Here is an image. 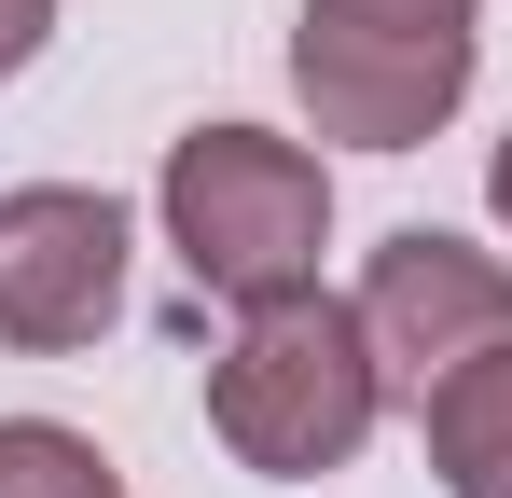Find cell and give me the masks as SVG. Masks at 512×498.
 <instances>
[{
    "instance_id": "7a4b0ae2",
    "label": "cell",
    "mask_w": 512,
    "mask_h": 498,
    "mask_svg": "<svg viewBox=\"0 0 512 498\" xmlns=\"http://www.w3.org/2000/svg\"><path fill=\"white\" fill-rule=\"evenodd\" d=\"M153 208H167V249L194 291H222V305H291V291H319V249H333V166L305 153V139H277V125H194L153 180Z\"/></svg>"
},
{
    "instance_id": "8992f818",
    "label": "cell",
    "mask_w": 512,
    "mask_h": 498,
    "mask_svg": "<svg viewBox=\"0 0 512 498\" xmlns=\"http://www.w3.org/2000/svg\"><path fill=\"white\" fill-rule=\"evenodd\" d=\"M416 429H429V471L457 498H512V332L471 346L443 388H416Z\"/></svg>"
},
{
    "instance_id": "52a82bcc",
    "label": "cell",
    "mask_w": 512,
    "mask_h": 498,
    "mask_svg": "<svg viewBox=\"0 0 512 498\" xmlns=\"http://www.w3.org/2000/svg\"><path fill=\"white\" fill-rule=\"evenodd\" d=\"M0 498H125V471L56 415H0Z\"/></svg>"
},
{
    "instance_id": "9c48e42d",
    "label": "cell",
    "mask_w": 512,
    "mask_h": 498,
    "mask_svg": "<svg viewBox=\"0 0 512 498\" xmlns=\"http://www.w3.org/2000/svg\"><path fill=\"white\" fill-rule=\"evenodd\" d=\"M485 208L512 222V125H499V153H485Z\"/></svg>"
},
{
    "instance_id": "277c9868",
    "label": "cell",
    "mask_w": 512,
    "mask_h": 498,
    "mask_svg": "<svg viewBox=\"0 0 512 498\" xmlns=\"http://www.w3.org/2000/svg\"><path fill=\"white\" fill-rule=\"evenodd\" d=\"M125 319V208L84 180H28L0 194V346L70 360Z\"/></svg>"
},
{
    "instance_id": "5b68a950",
    "label": "cell",
    "mask_w": 512,
    "mask_h": 498,
    "mask_svg": "<svg viewBox=\"0 0 512 498\" xmlns=\"http://www.w3.org/2000/svg\"><path fill=\"white\" fill-rule=\"evenodd\" d=\"M360 332H374V360H388V388H443L471 346H499L512 332V263L471 236H443V222H402V236L360 263Z\"/></svg>"
},
{
    "instance_id": "6da1fadb",
    "label": "cell",
    "mask_w": 512,
    "mask_h": 498,
    "mask_svg": "<svg viewBox=\"0 0 512 498\" xmlns=\"http://www.w3.org/2000/svg\"><path fill=\"white\" fill-rule=\"evenodd\" d=\"M374 415H388V360H374L360 305H333V291L236 305V346L208 360V429H222L236 471L319 485V471H346L374 443Z\"/></svg>"
},
{
    "instance_id": "ba28073f",
    "label": "cell",
    "mask_w": 512,
    "mask_h": 498,
    "mask_svg": "<svg viewBox=\"0 0 512 498\" xmlns=\"http://www.w3.org/2000/svg\"><path fill=\"white\" fill-rule=\"evenodd\" d=\"M42 28H56V0H0V83L42 56Z\"/></svg>"
},
{
    "instance_id": "3957f363",
    "label": "cell",
    "mask_w": 512,
    "mask_h": 498,
    "mask_svg": "<svg viewBox=\"0 0 512 498\" xmlns=\"http://www.w3.org/2000/svg\"><path fill=\"white\" fill-rule=\"evenodd\" d=\"M471 56H485V0H305L291 28L305 125L346 153H416L429 125H457Z\"/></svg>"
}]
</instances>
